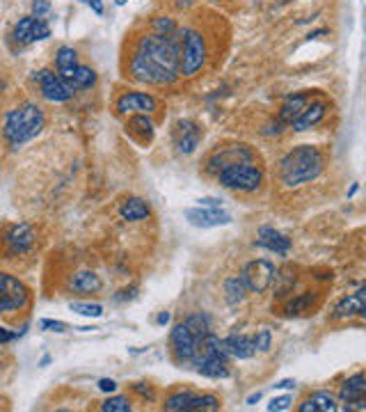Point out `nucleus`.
<instances>
[{
  "instance_id": "f257e3e1",
  "label": "nucleus",
  "mask_w": 366,
  "mask_h": 412,
  "mask_svg": "<svg viewBox=\"0 0 366 412\" xmlns=\"http://www.w3.org/2000/svg\"><path fill=\"white\" fill-rule=\"evenodd\" d=\"M181 67V30L174 34H142L128 62L133 81L145 85H172Z\"/></svg>"
},
{
  "instance_id": "f03ea898",
  "label": "nucleus",
  "mask_w": 366,
  "mask_h": 412,
  "mask_svg": "<svg viewBox=\"0 0 366 412\" xmlns=\"http://www.w3.org/2000/svg\"><path fill=\"white\" fill-rule=\"evenodd\" d=\"M46 126V115L37 103H21L5 115L3 122V138L10 149L23 147L26 142L37 138Z\"/></svg>"
},
{
  "instance_id": "7ed1b4c3",
  "label": "nucleus",
  "mask_w": 366,
  "mask_h": 412,
  "mask_svg": "<svg viewBox=\"0 0 366 412\" xmlns=\"http://www.w3.org/2000/svg\"><path fill=\"white\" fill-rule=\"evenodd\" d=\"M321 172H323V154L312 145L291 149L282 158V163H279V176H282L284 186L289 188L318 179Z\"/></svg>"
},
{
  "instance_id": "20e7f679",
  "label": "nucleus",
  "mask_w": 366,
  "mask_h": 412,
  "mask_svg": "<svg viewBox=\"0 0 366 412\" xmlns=\"http://www.w3.org/2000/svg\"><path fill=\"white\" fill-rule=\"evenodd\" d=\"M204 62H206V41L202 37V32L185 28V30H181V67H179V74L192 78L204 67Z\"/></svg>"
},
{
  "instance_id": "39448f33",
  "label": "nucleus",
  "mask_w": 366,
  "mask_h": 412,
  "mask_svg": "<svg viewBox=\"0 0 366 412\" xmlns=\"http://www.w3.org/2000/svg\"><path fill=\"white\" fill-rule=\"evenodd\" d=\"M32 83L37 85L41 96L46 99V101L51 103H67L71 99L76 96V85L74 83H67L64 78H60L51 69H39L32 74Z\"/></svg>"
},
{
  "instance_id": "423d86ee",
  "label": "nucleus",
  "mask_w": 366,
  "mask_h": 412,
  "mask_svg": "<svg viewBox=\"0 0 366 412\" xmlns=\"http://www.w3.org/2000/svg\"><path fill=\"white\" fill-rule=\"evenodd\" d=\"M220 183L225 188L241 190V193H256L261 188L263 174L259 167H254L252 163H241V165H232L222 169L218 174Z\"/></svg>"
},
{
  "instance_id": "0eeeda50",
  "label": "nucleus",
  "mask_w": 366,
  "mask_h": 412,
  "mask_svg": "<svg viewBox=\"0 0 366 412\" xmlns=\"http://www.w3.org/2000/svg\"><path fill=\"white\" fill-rule=\"evenodd\" d=\"M30 302V289L19 277L0 271V314L21 311Z\"/></svg>"
},
{
  "instance_id": "6e6552de",
  "label": "nucleus",
  "mask_w": 366,
  "mask_h": 412,
  "mask_svg": "<svg viewBox=\"0 0 366 412\" xmlns=\"http://www.w3.org/2000/svg\"><path fill=\"white\" fill-rule=\"evenodd\" d=\"M163 410L167 412H213L220 410V401L213 394H195L190 389L185 392L170 394L163 403Z\"/></svg>"
},
{
  "instance_id": "1a4fd4ad",
  "label": "nucleus",
  "mask_w": 366,
  "mask_h": 412,
  "mask_svg": "<svg viewBox=\"0 0 366 412\" xmlns=\"http://www.w3.org/2000/svg\"><path fill=\"white\" fill-rule=\"evenodd\" d=\"M241 277L243 282H245L250 293H263V291H268L272 287V282H275L277 268L275 264H270L268 259H254L243 268Z\"/></svg>"
},
{
  "instance_id": "9d476101",
  "label": "nucleus",
  "mask_w": 366,
  "mask_h": 412,
  "mask_svg": "<svg viewBox=\"0 0 366 412\" xmlns=\"http://www.w3.org/2000/svg\"><path fill=\"white\" fill-rule=\"evenodd\" d=\"M37 243V231L30 223H17L12 225L5 234V247L10 257H21L28 254Z\"/></svg>"
},
{
  "instance_id": "9b49d317",
  "label": "nucleus",
  "mask_w": 366,
  "mask_h": 412,
  "mask_svg": "<svg viewBox=\"0 0 366 412\" xmlns=\"http://www.w3.org/2000/svg\"><path fill=\"white\" fill-rule=\"evenodd\" d=\"M254 161V152L247 145H232V147H220L218 152L211 156L209 161V169L213 174H220L222 169L232 167V165H241V163H252Z\"/></svg>"
},
{
  "instance_id": "f8f14e48",
  "label": "nucleus",
  "mask_w": 366,
  "mask_h": 412,
  "mask_svg": "<svg viewBox=\"0 0 366 412\" xmlns=\"http://www.w3.org/2000/svg\"><path fill=\"white\" fill-rule=\"evenodd\" d=\"M12 37H14V41H19V44H34V41H44V39L51 37V25H48L46 21H41V19H34L30 14V17H23V19L17 21Z\"/></svg>"
},
{
  "instance_id": "ddd939ff",
  "label": "nucleus",
  "mask_w": 366,
  "mask_h": 412,
  "mask_svg": "<svg viewBox=\"0 0 366 412\" xmlns=\"http://www.w3.org/2000/svg\"><path fill=\"white\" fill-rule=\"evenodd\" d=\"M158 110V101L154 94L147 92H124L117 99L119 115H152Z\"/></svg>"
},
{
  "instance_id": "4468645a",
  "label": "nucleus",
  "mask_w": 366,
  "mask_h": 412,
  "mask_svg": "<svg viewBox=\"0 0 366 412\" xmlns=\"http://www.w3.org/2000/svg\"><path fill=\"white\" fill-rule=\"evenodd\" d=\"M339 401L343 410H366V375L355 373L348 380H343L339 389Z\"/></svg>"
},
{
  "instance_id": "2eb2a0df",
  "label": "nucleus",
  "mask_w": 366,
  "mask_h": 412,
  "mask_svg": "<svg viewBox=\"0 0 366 412\" xmlns=\"http://www.w3.org/2000/svg\"><path fill=\"white\" fill-rule=\"evenodd\" d=\"M185 220L192 227L199 229H211V227H225L232 223V216L227 211H222V206L218 209H206V206H195V209H185L183 211Z\"/></svg>"
},
{
  "instance_id": "dca6fc26",
  "label": "nucleus",
  "mask_w": 366,
  "mask_h": 412,
  "mask_svg": "<svg viewBox=\"0 0 366 412\" xmlns=\"http://www.w3.org/2000/svg\"><path fill=\"white\" fill-rule=\"evenodd\" d=\"M170 344H172V351H174V358L179 362H192V358H195L197 339L190 332L188 325H185V321L176 323L174 328H172Z\"/></svg>"
},
{
  "instance_id": "f3484780",
  "label": "nucleus",
  "mask_w": 366,
  "mask_h": 412,
  "mask_svg": "<svg viewBox=\"0 0 366 412\" xmlns=\"http://www.w3.org/2000/svg\"><path fill=\"white\" fill-rule=\"evenodd\" d=\"M174 140H176L179 154L190 156V154L197 152L199 140H202V131H199V126L192 122V119H181V122L176 124Z\"/></svg>"
},
{
  "instance_id": "a211bd4d",
  "label": "nucleus",
  "mask_w": 366,
  "mask_h": 412,
  "mask_svg": "<svg viewBox=\"0 0 366 412\" xmlns=\"http://www.w3.org/2000/svg\"><path fill=\"white\" fill-rule=\"evenodd\" d=\"M353 316H360L366 321V284L357 289L353 296H348V298H343L341 302H336V307H334V318H339V321H343V318H353Z\"/></svg>"
},
{
  "instance_id": "6ab92c4d",
  "label": "nucleus",
  "mask_w": 366,
  "mask_h": 412,
  "mask_svg": "<svg viewBox=\"0 0 366 412\" xmlns=\"http://www.w3.org/2000/svg\"><path fill=\"white\" fill-rule=\"evenodd\" d=\"M220 346H222V351L229 355V358H236V360H250V358H254V355H256L254 337H247V335L225 337V339H220Z\"/></svg>"
},
{
  "instance_id": "aec40b11",
  "label": "nucleus",
  "mask_w": 366,
  "mask_h": 412,
  "mask_svg": "<svg viewBox=\"0 0 366 412\" xmlns=\"http://www.w3.org/2000/svg\"><path fill=\"white\" fill-rule=\"evenodd\" d=\"M256 243H259L261 247H265V250L279 254V257H286V254H289V250H291V238L284 236L282 231L272 229V227H261Z\"/></svg>"
},
{
  "instance_id": "412c9836",
  "label": "nucleus",
  "mask_w": 366,
  "mask_h": 412,
  "mask_svg": "<svg viewBox=\"0 0 366 412\" xmlns=\"http://www.w3.org/2000/svg\"><path fill=\"white\" fill-rule=\"evenodd\" d=\"M78 67H81V62H78V51L71 46H60L55 53V69H57V76L64 78L67 83H74V76Z\"/></svg>"
},
{
  "instance_id": "4be33fe9",
  "label": "nucleus",
  "mask_w": 366,
  "mask_h": 412,
  "mask_svg": "<svg viewBox=\"0 0 366 412\" xmlns=\"http://www.w3.org/2000/svg\"><path fill=\"white\" fill-rule=\"evenodd\" d=\"M229 355L225 351L211 355V358H206L202 362H197V373L206 375V378H229Z\"/></svg>"
},
{
  "instance_id": "5701e85b",
  "label": "nucleus",
  "mask_w": 366,
  "mask_h": 412,
  "mask_svg": "<svg viewBox=\"0 0 366 412\" xmlns=\"http://www.w3.org/2000/svg\"><path fill=\"white\" fill-rule=\"evenodd\" d=\"M307 105H309V94H291L282 103V108H279V124L291 126L300 115H303Z\"/></svg>"
},
{
  "instance_id": "b1692460",
  "label": "nucleus",
  "mask_w": 366,
  "mask_h": 412,
  "mask_svg": "<svg viewBox=\"0 0 366 412\" xmlns=\"http://www.w3.org/2000/svg\"><path fill=\"white\" fill-rule=\"evenodd\" d=\"M339 410V396L332 392H314L300 406V412H334Z\"/></svg>"
},
{
  "instance_id": "393cba45",
  "label": "nucleus",
  "mask_w": 366,
  "mask_h": 412,
  "mask_svg": "<svg viewBox=\"0 0 366 412\" xmlns=\"http://www.w3.org/2000/svg\"><path fill=\"white\" fill-rule=\"evenodd\" d=\"M327 112V103L325 101H316V103H309L305 108V112L300 115L296 122H293V131H309L314 129L316 124L323 122V117H325Z\"/></svg>"
},
{
  "instance_id": "a878e982",
  "label": "nucleus",
  "mask_w": 366,
  "mask_h": 412,
  "mask_svg": "<svg viewBox=\"0 0 366 412\" xmlns=\"http://www.w3.org/2000/svg\"><path fill=\"white\" fill-rule=\"evenodd\" d=\"M119 216L126 223H140V220H147L152 216V209H149V204L142 197H128L119 206Z\"/></svg>"
},
{
  "instance_id": "bb28decb",
  "label": "nucleus",
  "mask_w": 366,
  "mask_h": 412,
  "mask_svg": "<svg viewBox=\"0 0 366 412\" xmlns=\"http://www.w3.org/2000/svg\"><path fill=\"white\" fill-rule=\"evenodd\" d=\"M69 287L76 291V293H96V291H101V277H99L94 271H81L71 277Z\"/></svg>"
},
{
  "instance_id": "cd10ccee",
  "label": "nucleus",
  "mask_w": 366,
  "mask_h": 412,
  "mask_svg": "<svg viewBox=\"0 0 366 412\" xmlns=\"http://www.w3.org/2000/svg\"><path fill=\"white\" fill-rule=\"evenodd\" d=\"M126 129L131 136H135L140 142H152L154 140V122L149 119V115H131Z\"/></svg>"
},
{
  "instance_id": "c85d7f7f",
  "label": "nucleus",
  "mask_w": 366,
  "mask_h": 412,
  "mask_svg": "<svg viewBox=\"0 0 366 412\" xmlns=\"http://www.w3.org/2000/svg\"><path fill=\"white\" fill-rule=\"evenodd\" d=\"M247 293H250V291H247L245 282H243L241 275L229 277V280L225 282V300H227V305H232V307L245 300Z\"/></svg>"
},
{
  "instance_id": "c756f323",
  "label": "nucleus",
  "mask_w": 366,
  "mask_h": 412,
  "mask_svg": "<svg viewBox=\"0 0 366 412\" xmlns=\"http://www.w3.org/2000/svg\"><path fill=\"white\" fill-rule=\"evenodd\" d=\"M185 325L190 328V332L195 335L197 342H199V339H204V337L211 332V321H209V316L202 314V311H197V314H190L188 318H185Z\"/></svg>"
},
{
  "instance_id": "7c9ffc66",
  "label": "nucleus",
  "mask_w": 366,
  "mask_h": 412,
  "mask_svg": "<svg viewBox=\"0 0 366 412\" xmlns=\"http://www.w3.org/2000/svg\"><path fill=\"white\" fill-rule=\"evenodd\" d=\"M74 85H76V90L81 92V90H92L96 85V71L88 67V65H81L76 71V76H74Z\"/></svg>"
},
{
  "instance_id": "2f4dec72",
  "label": "nucleus",
  "mask_w": 366,
  "mask_h": 412,
  "mask_svg": "<svg viewBox=\"0 0 366 412\" xmlns=\"http://www.w3.org/2000/svg\"><path fill=\"white\" fill-rule=\"evenodd\" d=\"M69 309L76 311L81 316L88 318H101L103 316V307L99 302H69Z\"/></svg>"
},
{
  "instance_id": "473e14b6",
  "label": "nucleus",
  "mask_w": 366,
  "mask_h": 412,
  "mask_svg": "<svg viewBox=\"0 0 366 412\" xmlns=\"http://www.w3.org/2000/svg\"><path fill=\"white\" fill-rule=\"evenodd\" d=\"M103 412H131L133 406L126 396H108V399L101 403Z\"/></svg>"
},
{
  "instance_id": "72a5a7b5",
  "label": "nucleus",
  "mask_w": 366,
  "mask_h": 412,
  "mask_svg": "<svg viewBox=\"0 0 366 412\" xmlns=\"http://www.w3.org/2000/svg\"><path fill=\"white\" fill-rule=\"evenodd\" d=\"M152 28H154L156 34H174L176 32L174 19H170V17H156L152 21Z\"/></svg>"
},
{
  "instance_id": "f704fd0d",
  "label": "nucleus",
  "mask_w": 366,
  "mask_h": 412,
  "mask_svg": "<svg viewBox=\"0 0 366 412\" xmlns=\"http://www.w3.org/2000/svg\"><path fill=\"white\" fill-rule=\"evenodd\" d=\"M309 302H312V293L300 296V298H296V300H293V302H289V307H286V314H289V316L305 314L307 307H309Z\"/></svg>"
},
{
  "instance_id": "c9c22d12",
  "label": "nucleus",
  "mask_w": 366,
  "mask_h": 412,
  "mask_svg": "<svg viewBox=\"0 0 366 412\" xmlns=\"http://www.w3.org/2000/svg\"><path fill=\"white\" fill-rule=\"evenodd\" d=\"M254 346H256V351H259V353H268L270 351L272 335H270L268 328H261L259 332H256V335H254Z\"/></svg>"
},
{
  "instance_id": "e433bc0d",
  "label": "nucleus",
  "mask_w": 366,
  "mask_h": 412,
  "mask_svg": "<svg viewBox=\"0 0 366 412\" xmlns=\"http://www.w3.org/2000/svg\"><path fill=\"white\" fill-rule=\"evenodd\" d=\"M69 325L64 321H53V318H41L39 321V330L44 332H57V335H62V332H67Z\"/></svg>"
},
{
  "instance_id": "4c0bfd02",
  "label": "nucleus",
  "mask_w": 366,
  "mask_h": 412,
  "mask_svg": "<svg viewBox=\"0 0 366 412\" xmlns=\"http://www.w3.org/2000/svg\"><path fill=\"white\" fill-rule=\"evenodd\" d=\"M51 10H53V5L48 3V0H34V3H32V17L34 19L46 21V17L51 14Z\"/></svg>"
},
{
  "instance_id": "58836bf2",
  "label": "nucleus",
  "mask_w": 366,
  "mask_h": 412,
  "mask_svg": "<svg viewBox=\"0 0 366 412\" xmlns=\"http://www.w3.org/2000/svg\"><path fill=\"white\" fill-rule=\"evenodd\" d=\"M291 403H293V396L291 394H284V396H275L270 403H268V410L270 412H282V410H289L291 408Z\"/></svg>"
},
{
  "instance_id": "ea45409f",
  "label": "nucleus",
  "mask_w": 366,
  "mask_h": 412,
  "mask_svg": "<svg viewBox=\"0 0 366 412\" xmlns=\"http://www.w3.org/2000/svg\"><path fill=\"white\" fill-rule=\"evenodd\" d=\"M133 392L140 394L145 401H154V399H156V392H154V387L149 385V382H135V385H133Z\"/></svg>"
},
{
  "instance_id": "a19ab883",
  "label": "nucleus",
  "mask_w": 366,
  "mask_h": 412,
  "mask_svg": "<svg viewBox=\"0 0 366 412\" xmlns=\"http://www.w3.org/2000/svg\"><path fill=\"white\" fill-rule=\"evenodd\" d=\"M99 389L105 392V394H112L114 389H117V382H114L112 378H101V380H99Z\"/></svg>"
},
{
  "instance_id": "79ce46f5",
  "label": "nucleus",
  "mask_w": 366,
  "mask_h": 412,
  "mask_svg": "<svg viewBox=\"0 0 366 412\" xmlns=\"http://www.w3.org/2000/svg\"><path fill=\"white\" fill-rule=\"evenodd\" d=\"M14 339H19L17 332H12V330H7L0 325V344H10V342H14Z\"/></svg>"
},
{
  "instance_id": "37998d69",
  "label": "nucleus",
  "mask_w": 366,
  "mask_h": 412,
  "mask_svg": "<svg viewBox=\"0 0 366 412\" xmlns=\"http://www.w3.org/2000/svg\"><path fill=\"white\" fill-rule=\"evenodd\" d=\"M85 3H88L90 5V10L92 12H94L96 14V17H103V3H101V0H85Z\"/></svg>"
},
{
  "instance_id": "c03bdc74",
  "label": "nucleus",
  "mask_w": 366,
  "mask_h": 412,
  "mask_svg": "<svg viewBox=\"0 0 366 412\" xmlns=\"http://www.w3.org/2000/svg\"><path fill=\"white\" fill-rule=\"evenodd\" d=\"M135 291H138L135 287H131V289H124V291H119L121 296H114V300H117V302H121V300H131V298H135Z\"/></svg>"
},
{
  "instance_id": "a18cd8bd",
  "label": "nucleus",
  "mask_w": 366,
  "mask_h": 412,
  "mask_svg": "<svg viewBox=\"0 0 366 412\" xmlns=\"http://www.w3.org/2000/svg\"><path fill=\"white\" fill-rule=\"evenodd\" d=\"M199 206H206V209H218L220 200H213V197H204V200H199Z\"/></svg>"
},
{
  "instance_id": "49530a36",
  "label": "nucleus",
  "mask_w": 366,
  "mask_h": 412,
  "mask_svg": "<svg viewBox=\"0 0 366 412\" xmlns=\"http://www.w3.org/2000/svg\"><path fill=\"white\" fill-rule=\"evenodd\" d=\"M170 318H172L170 311H161V314L156 316V323H158V325H167V323H170Z\"/></svg>"
},
{
  "instance_id": "de8ad7c7",
  "label": "nucleus",
  "mask_w": 366,
  "mask_h": 412,
  "mask_svg": "<svg viewBox=\"0 0 366 412\" xmlns=\"http://www.w3.org/2000/svg\"><path fill=\"white\" fill-rule=\"evenodd\" d=\"M289 387H296V380H279V382H275V389H289Z\"/></svg>"
},
{
  "instance_id": "09e8293b",
  "label": "nucleus",
  "mask_w": 366,
  "mask_h": 412,
  "mask_svg": "<svg viewBox=\"0 0 366 412\" xmlns=\"http://www.w3.org/2000/svg\"><path fill=\"white\" fill-rule=\"evenodd\" d=\"M256 401H261V392H256V394L250 396V399H247V406H254Z\"/></svg>"
},
{
  "instance_id": "8fccbe9b",
  "label": "nucleus",
  "mask_w": 366,
  "mask_h": 412,
  "mask_svg": "<svg viewBox=\"0 0 366 412\" xmlns=\"http://www.w3.org/2000/svg\"><path fill=\"white\" fill-rule=\"evenodd\" d=\"M321 34H327V30H316V32H309V34H307V39H316V37H321Z\"/></svg>"
},
{
  "instance_id": "3c124183",
  "label": "nucleus",
  "mask_w": 366,
  "mask_h": 412,
  "mask_svg": "<svg viewBox=\"0 0 366 412\" xmlns=\"http://www.w3.org/2000/svg\"><path fill=\"white\" fill-rule=\"evenodd\" d=\"M51 364V358H48V355H44V358H41V362H39V367H48Z\"/></svg>"
},
{
  "instance_id": "603ef678",
  "label": "nucleus",
  "mask_w": 366,
  "mask_h": 412,
  "mask_svg": "<svg viewBox=\"0 0 366 412\" xmlns=\"http://www.w3.org/2000/svg\"><path fill=\"white\" fill-rule=\"evenodd\" d=\"M126 3H128V0H114V5H119V7H121V5H126Z\"/></svg>"
}]
</instances>
